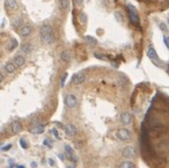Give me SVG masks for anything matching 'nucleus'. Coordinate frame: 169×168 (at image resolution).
Masks as SVG:
<instances>
[{
	"label": "nucleus",
	"mask_w": 169,
	"mask_h": 168,
	"mask_svg": "<svg viewBox=\"0 0 169 168\" xmlns=\"http://www.w3.org/2000/svg\"><path fill=\"white\" fill-rule=\"evenodd\" d=\"M41 40L45 44H51L55 41V35H53V30L52 27L49 25H43L41 28Z\"/></svg>",
	"instance_id": "1"
},
{
	"label": "nucleus",
	"mask_w": 169,
	"mask_h": 168,
	"mask_svg": "<svg viewBox=\"0 0 169 168\" xmlns=\"http://www.w3.org/2000/svg\"><path fill=\"white\" fill-rule=\"evenodd\" d=\"M121 122L123 123V124H125V125H129L131 122H132V117H131V115H130V112H122V115H121Z\"/></svg>",
	"instance_id": "10"
},
{
	"label": "nucleus",
	"mask_w": 169,
	"mask_h": 168,
	"mask_svg": "<svg viewBox=\"0 0 169 168\" xmlns=\"http://www.w3.org/2000/svg\"><path fill=\"white\" fill-rule=\"evenodd\" d=\"M43 144H44V145H46L48 147H51V146H52V141L50 143V141H49V139H45L44 141H43Z\"/></svg>",
	"instance_id": "31"
},
{
	"label": "nucleus",
	"mask_w": 169,
	"mask_h": 168,
	"mask_svg": "<svg viewBox=\"0 0 169 168\" xmlns=\"http://www.w3.org/2000/svg\"><path fill=\"white\" fill-rule=\"evenodd\" d=\"M59 7L63 11H69V8H70V1L69 0H60L59 1Z\"/></svg>",
	"instance_id": "18"
},
{
	"label": "nucleus",
	"mask_w": 169,
	"mask_h": 168,
	"mask_svg": "<svg viewBox=\"0 0 169 168\" xmlns=\"http://www.w3.org/2000/svg\"><path fill=\"white\" fill-rule=\"evenodd\" d=\"M79 20H80V22H81L82 25H84V23L87 22V20H88V16H87V14L84 13V12H80V13H79Z\"/></svg>",
	"instance_id": "23"
},
{
	"label": "nucleus",
	"mask_w": 169,
	"mask_h": 168,
	"mask_svg": "<svg viewBox=\"0 0 169 168\" xmlns=\"http://www.w3.org/2000/svg\"><path fill=\"white\" fill-rule=\"evenodd\" d=\"M69 168H73V167H69Z\"/></svg>",
	"instance_id": "41"
},
{
	"label": "nucleus",
	"mask_w": 169,
	"mask_h": 168,
	"mask_svg": "<svg viewBox=\"0 0 169 168\" xmlns=\"http://www.w3.org/2000/svg\"><path fill=\"white\" fill-rule=\"evenodd\" d=\"M115 17H116V20H117L118 22H122V21H123V16H122V14H121L119 12H116V13H115Z\"/></svg>",
	"instance_id": "27"
},
{
	"label": "nucleus",
	"mask_w": 169,
	"mask_h": 168,
	"mask_svg": "<svg viewBox=\"0 0 169 168\" xmlns=\"http://www.w3.org/2000/svg\"><path fill=\"white\" fill-rule=\"evenodd\" d=\"M11 129H12V132H13V133H19V132H21V130H22V125H21L20 122L14 121V122L12 123V125H11Z\"/></svg>",
	"instance_id": "15"
},
{
	"label": "nucleus",
	"mask_w": 169,
	"mask_h": 168,
	"mask_svg": "<svg viewBox=\"0 0 169 168\" xmlns=\"http://www.w3.org/2000/svg\"><path fill=\"white\" fill-rule=\"evenodd\" d=\"M12 148V145L8 144V145H1V151L2 152H6V151H9Z\"/></svg>",
	"instance_id": "26"
},
{
	"label": "nucleus",
	"mask_w": 169,
	"mask_h": 168,
	"mask_svg": "<svg viewBox=\"0 0 169 168\" xmlns=\"http://www.w3.org/2000/svg\"><path fill=\"white\" fill-rule=\"evenodd\" d=\"M65 104L69 108H74L78 104V98H75V95H73V94H69V95L65 96Z\"/></svg>",
	"instance_id": "5"
},
{
	"label": "nucleus",
	"mask_w": 169,
	"mask_h": 168,
	"mask_svg": "<svg viewBox=\"0 0 169 168\" xmlns=\"http://www.w3.org/2000/svg\"><path fill=\"white\" fill-rule=\"evenodd\" d=\"M60 59L61 60H64V62H70L71 60V52L69 50H64V51H61V54H60Z\"/></svg>",
	"instance_id": "16"
},
{
	"label": "nucleus",
	"mask_w": 169,
	"mask_h": 168,
	"mask_svg": "<svg viewBox=\"0 0 169 168\" xmlns=\"http://www.w3.org/2000/svg\"><path fill=\"white\" fill-rule=\"evenodd\" d=\"M5 25H6V21H5V19H2V21H1V28H4Z\"/></svg>",
	"instance_id": "37"
},
{
	"label": "nucleus",
	"mask_w": 169,
	"mask_h": 168,
	"mask_svg": "<svg viewBox=\"0 0 169 168\" xmlns=\"http://www.w3.org/2000/svg\"><path fill=\"white\" fill-rule=\"evenodd\" d=\"M13 63H14V65L16 66V67L23 66V64L26 63V58H25L23 56H21V55H19V56H16V57L14 58Z\"/></svg>",
	"instance_id": "14"
},
{
	"label": "nucleus",
	"mask_w": 169,
	"mask_h": 168,
	"mask_svg": "<svg viewBox=\"0 0 169 168\" xmlns=\"http://www.w3.org/2000/svg\"><path fill=\"white\" fill-rule=\"evenodd\" d=\"M16 168H26V167H25L23 165H17V166H16Z\"/></svg>",
	"instance_id": "39"
},
{
	"label": "nucleus",
	"mask_w": 169,
	"mask_h": 168,
	"mask_svg": "<svg viewBox=\"0 0 169 168\" xmlns=\"http://www.w3.org/2000/svg\"><path fill=\"white\" fill-rule=\"evenodd\" d=\"M30 166H31V168H37V164L34 161V162H31V164H30Z\"/></svg>",
	"instance_id": "35"
},
{
	"label": "nucleus",
	"mask_w": 169,
	"mask_h": 168,
	"mask_svg": "<svg viewBox=\"0 0 169 168\" xmlns=\"http://www.w3.org/2000/svg\"><path fill=\"white\" fill-rule=\"evenodd\" d=\"M84 40H86V42L88 43L90 46H95V45H98V40H96V38H94L93 36H86V37H84Z\"/></svg>",
	"instance_id": "19"
},
{
	"label": "nucleus",
	"mask_w": 169,
	"mask_h": 168,
	"mask_svg": "<svg viewBox=\"0 0 169 168\" xmlns=\"http://www.w3.org/2000/svg\"><path fill=\"white\" fill-rule=\"evenodd\" d=\"M0 80H1V83H2V81H4V74H2V73H1V74H0Z\"/></svg>",
	"instance_id": "38"
},
{
	"label": "nucleus",
	"mask_w": 169,
	"mask_h": 168,
	"mask_svg": "<svg viewBox=\"0 0 169 168\" xmlns=\"http://www.w3.org/2000/svg\"><path fill=\"white\" fill-rule=\"evenodd\" d=\"M19 143H20V146H21L23 150H27V148H28V144H27V141H26L25 138H21Z\"/></svg>",
	"instance_id": "25"
},
{
	"label": "nucleus",
	"mask_w": 169,
	"mask_h": 168,
	"mask_svg": "<svg viewBox=\"0 0 169 168\" xmlns=\"http://www.w3.org/2000/svg\"><path fill=\"white\" fill-rule=\"evenodd\" d=\"M65 152H66V154L69 155V158H70V159L72 160V161H73V162H77V161H78V159H77V155H75L74 151H73V148L71 147L70 145H66V146H65Z\"/></svg>",
	"instance_id": "8"
},
{
	"label": "nucleus",
	"mask_w": 169,
	"mask_h": 168,
	"mask_svg": "<svg viewBox=\"0 0 169 168\" xmlns=\"http://www.w3.org/2000/svg\"><path fill=\"white\" fill-rule=\"evenodd\" d=\"M84 75L82 73H78V74H74L73 78H72V83L74 85H81L84 81Z\"/></svg>",
	"instance_id": "9"
},
{
	"label": "nucleus",
	"mask_w": 169,
	"mask_h": 168,
	"mask_svg": "<svg viewBox=\"0 0 169 168\" xmlns=\"http://www.w3.org/2000/svg\"><path fill=\"white\" fill-rule=\"evenodd\" d=\"M30 132H31L32 135H41V133L44 132V126L42 125L35 126V127H32V129L30 130Z\"/></svg>",
	"instance_id": "17"
},
{
	"label": "nucleus",
	"mask_w": 169,
	"mask_h": 168,
	"mask_svg": "<svg viewBox=\"0 0 169 168\" xmlns=\"http://www.w3.org/2000/svg\"><path fill=\"white\" fill-rule=\"evenodd\" d=\"M58 158H59L61 161H64V160H65V158H64V155H63V154H58Z\"/></svg>",
	"instance_id": "36"
},
{
	"label": "nucleus",
	"mask_w": 169,
	"mask_h": 168,
	"mask_svg": "<svg viewBox=\"0 0 169 168\" xmlns=\"http://www.w3.org/2000/svg\"><path fill=\"white\" fill-rule=\"evenodd\" d=\"M52 133L55 135V137H56L57 139H60V138H59V135H58V132H57L56 129H52Z\"/></svg>",
	"instance_id": "32"
},
{
	"label": "nucleus",
	"mask_w": 169,
	"mask_h": 168,
	"mask_svg": "<svg viewBox=\"0 0 169 168\" xmlns=\"http://www.w3.org/2000/svg\"><path fill=\"white\" fill-rule=\"evenodd\" d=\"M31 31H32V27H31V26H29V25H23V26L20 28V30H19L20 35H21V36H23V37L29 36V35L31 34Z\"/></svg>",
	"instance_id": "7"
},
{
	"label": "nucleus",
	"mask_w": 169,
	"mask_h": 168,
	"mask_svg": "<svg viewBox=\"0 0 169 168\" xmlns=\"http://www.w3.org/2000/svg\"><path fill=\"white\" fill-rule=\"evenodd\" d=\"M21 49H22V51H23L25 54H29V52L32 50V45H31V44H29V43H26V44H23V45H22V48H21Z\"/></svg>",
	"instance_id": "22"
},
{
	"label": "nucleus",
	"mask_w": 169,
	"mask_h": 168,
	"mask_svg": "<svg viewBox=\"0 0 169 168\" xmlns=\"http://www.w3.org/2000/svg\"><path fill=\"white\" fill-rule=\"evenodd\" d=\"M48 164H49L51 167H55V166H56L55 160H53V159H51V158H49V159H48Z\"/></svg>",
	"instance_id": "30"
},
{
	"label": "nucleus",
	"mask_w": 169,
	"mask_h": 168,
	"mask_svg": "<svg viewBox=\"0 0 169 168\" xmlns=\"http://www.w3.org/2000/svg\"><path fill=\"white\" fill-rule=\"evenodd\" d=\"M66 78H67V73H66V72H65V73H64V74H63V77H61V83H60V86H61V87H64V86H65V81H66Z\"/></svg>",
	"instance_id": "28"
},
{
	"label": "nucleus",
	"mask_w": 169,
	"mask_h": 168,
	"mask_svg": "<svg viewBox=\"0 0 169 168\" xmlns=\"http://www.w3.org/2000/svg\"><path fill=\"white\" fill-rule=\"evenodd\" d=\"M117 137L123 141H126V140H130V138H131V132L127 129H119L118 132H117Z\"/></svg>",
	"instance_id": "6"
},
{
	"label": "nucleus",
	"mask_w": 169,
	"mask_h": 168,
	"mask_svg": "<svg viewBox=\"0 0 169 168\" xmlns=\"http://www.w3.org/2000/svg\"><path fill=\"white\" fill-rule=\"evenodd\" d=\"M127 11H129V16H130V20L133 25H139V16L137 13V9L132 6V5H127Z\"/></svg>",
	"instance_id": "2"
},
{
	"label": "nucleus",
	"mask_w": 169,
	"mask_h": 168,
	"mask_svg": "<svg viewBox=\"0 0 169 168\" xmlns=\"http://www.w3.org/2000/svg\"><path fill=\"white\" fill-rule=\"evenodd\" d=\"M23 22H25V20H23L22 17L16 16V17H14V19L12 20V26L15 27V28H21V27L23 26Z\"/></svg>",
	"instance_id": "13"
},
{
	"label": "nucleus",
	"mask_w": 169,
	"mask_h": 168,
	"mask_svg": "<svg viewBox=\"0 0 169 168\" xmlns=\"http://www.w3.org/2000/svg\"><path fill=\"white\" fill-rule=\"evenodd\" d=\"M5 6L9 11H15L17 8V1L16 0H5Z\"/></svg>",
	"instance_id": "11"
},
{
	"label": "nucleus",
	"mask_w": 169,
	"mask_h": 168,
	"mask_svg": "<svg viewBox=\"0 0 169 168\" xmlns=\"http://www.w3.org/2000/svg\"><path fill=\"white\" fill-rule=\"evenodd\" d=\"M163 42H165V44H166V46H167V48H168V49H169V42H168V37H166V36H165V37H163Z\"/></svg>",
	"instance_id": "33"
},
{
	"label": "nucleus",
	"mask_w": 169,
	"mask_h": 168,
	"mask_svg": "<svg viewBox=\"0 0 169 168\" xmlns=\"http://www.w3.org/2000/svg\"><path fill=\"white\" fill-rule=\"evenodd\" d=\"M15 67H16V66L14 65L13 62H12V63H7V64L5 65V70H6L7 73H14Z\"/></svg>",
	"instance_id": "20"
},
{
	"label": "nucleus",
	"mask_w": 169,
	"mask_h": 168,
	"mask_svg": "<svg viewBox=\"0 0 169 168\" xmlns=\"http://www.w3.org/2000/svg\"><path fill=\"white\" fill-rule=\"evenodd\" d=\"M75 1H77V4H78V5H80V6H82V5H84V0H75Z\"/></svg>",
	"instance_id": "34"
},
{
	"label": "nucleus",
	"mask_w": 169,
	"mask_h": 168,
	"mask_svg": "<svg viewBox=\"0 0 169 168\" xmlns=\"http://www.w3.org/2000/svg\"><path fill=\"white\" fill-rule=\"evenodd\" d=\"M147 57L154 63L156 66H159V56H157V54H156V51H155L153 45H150V46H148V49H147Z\"/></svg>",
	"instance_id": "3"
},
{
	"label": "nucleus",
	"mask_w": 169,
	"mask_h": 168,
	"mask_svg": "<svg viewBox=\"0 0 169 168\" xmlns=\"http://www.w3.org/2000/svg\"><path fill=\"white\" fill-rule=\"evenodd\" d=\"M16 46H17V41H16V38H11L8 45H7V49H8L9 51H12V50H14Z\"/></svg>",
	"instance_id": "21"
},
{
	"label": "nucleus",
	"mask_w": 169,
	"mask_h": 168,
	"mask_svg": "<svg viewBox=\"0 0 169 168\" xmlns=\"http://www.w3.org/2000/svg\"><path fill=\"white\" fill-rule=\"evenodd\" d=\"M168 25H169V16H168Z\"/></svg>",
	"instance_id": "40"
},
{
	"label": "nucleus",
	"mask_w": 169,
	"mask_h": 168,
	"mask_svg": "<svg viewBox=\"0 0 169 168\" xmlns=\"http://www.w3.org/2000/svg\"><path fill=\"white\" fill-rule=\"evenodd\" d=\"M160 29H161L163 33H166V31L168 30V29H167V25H166V23H163V22H162V23H160Z\"/></svg>",
	"instance_id": "29"
},
{
	"label": "nucleus",
	"mask_w": 169,
	"mask_h": 168,
	"mask_svg": "<svg viewBox=\"0 0 169 168\" xmlns=\"http://www.w3.org/2000/svg\"><path fill=\"white\" fill-rule=\"evenodd\" d=\"M122 153H123V156H124V158L132 159V158H134V156L137 155V151H136V148L132 147V146H126V147L122 151Z\"/></svg>",
	"instance_id": "4"
},
{
	"label": "nucleus",
	"mask_w": 169,
	"mask_h": 168,
	"mask_svg": "<svg viewBox=\"0 0 169 168\" xmlns=\"http://www.w3.org/2000/svg\"><path fill=\"white\" fill-rule=\"evenodd\" d=\"M65 132L69 136H74L78 132V129H77V126L73 125V124H67V125H65Z\"/></svg>",
	"instance_id": "12"
},
{
	"label": "nucleus",
	"mask_w": 169,
	"mask_h": 168,
	"mask_svg": "<svg viewBox=\"0 0 169 168\" xmlns=\"http://www.w3.org/2000/svg\"><path fill=\"white\" fill-rule=\"evenodd\" d=\"M119 168H134V164L133 162H131V161H124Z\"/></svg>",
	"instance_id": "24"
}]
</instances>
